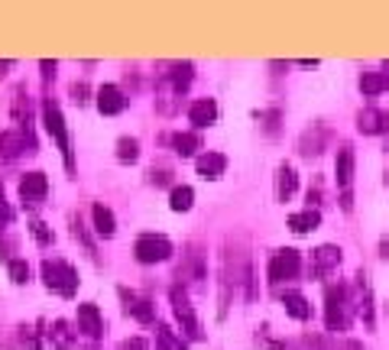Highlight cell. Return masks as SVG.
Returning a JSON list of instances; mask_svg holds the SVG:
<instances>
[{"mask_svg": "<svg viewBox=\"0 0 389 350\" xmlns=\"http://www.w3.org/2000/svg\"><path fill=\"white\" fill-rule=\"evenodd\" d=\"M43 279H46V289L59 292L65 298H72L78 292V273L65 259H43Z\"/></svg>", "mask_w": 389, "mask_h": 350, "instance_id": "cell-1", "label": "cell"}, {"mask_svg": "<svg viewBox=\"0 0 389 350\" xmlns=\"http://www.w3.org/2000/svg\"><path fill=\"white\" fill-rule=\"evenodd\" d=\"M43 123H46L49 137L55 140V146L62 149V159H65V169H75V156H72V143H69V127H65V117H62L59 104L55 101H46L43 104Z\"/></svg>", "mask_w": 389, "mask_h": 350, "instance_id": "cell-2", "label": "cell"}, {"mask_svg": "<svg viewBox=\"0 0 389 350\" xmlns=\"http://www.w3.org/2000/svg\"><path fill=\"white\" fill-rule=\"evenodd\" d=\"M23 152H36V143H33V133L30 127H16V130H4L0 133V159L13 162L16 156H23Z\"/></svg>", "mask_w": 389, "mask_h": 350, "instance_id": "cell-3", "label": "cell"}, {"mask_svg": "<svg viewBox=\"0 0 389 350\" xmlns=\"http://www.w3.org/2000/svg\"><path fill=\"white\" fill-rule=\"evenodd\" d=\"M133 256L140 263H162V259L172 256V244H169V237L162 234H143L137 237V244H133Z\"/></svg>", "mask_w": 389, "mask_h": 350, "instance_id": "cell-4", "label": "cell"}, {"mask_svg": "<svg viewBox=\"0 0 389 350\" xmlns=\"http://www.w3.org/2000/svg\"><path fill=\"white\" fill-rule=\"evenodd\" d=\"M325 321H328V331H344L347 327V289L341 282L328 286V295H325Z\"/></svg>", "mask_w": 389, "mask_h": 350, "instance_id": "cell-5", "label": "cell"}, {"mask_svg": "<svg viewBox=\"0 0 389 350\" xmlns=\"http://www.w3.org/2000/svg\"><path fill=\"white\" fill-rule=\"evenodd\" d=\"M169 295H172V312H176V321L182 324V331L191 337V341H201L205 334H201V324H198V318H195V308L188 305L185 289H179V286H176Z\"/></svg>", "mask_w": 389, "mask_h": 350, "instance_id": "cell-6", "label": "cell"}, {"mask_svg": "<svg viewBox=\"0 0 389 350\" xmlns=\"http://www.w3.org/2000/svg\"><path fill=\"white\" fill-rule=\"evenodd\" d=\"M298 269H302V256L295 250H279L269 259L266 276H269V282H283V279H295Z\"/></svg>", "mask_w": 389, "mask_h": 350, "instance_id": "cell-7", "label": "cell"}, {"mask_svg": "<svg viewBox=\"0 0 389 350\" xmlns=\"http://www.w3.org/2000/svg\"><path fill=\"white\" fill-rule=\"evenodd\" d=\"M46 191H49L46 172H26L23 179H20V198H23V205L39 208L43 198H46Z\"/></svg>", "mask_w": 389, "mask_h": 350, "instance_id": "cell-8", "label": "cell"}, {"mask_svg": "<svg viewBox=\"0 0 389 350\" xmlns=\"http://www.w3.org/2000/svg\"><path fill=\"white\" fill-rule=\"evenodd\" d=\"M78 331H81V334H88L91 341H98V337L104 334V318H101L98 305H91V302L78 305Z\"/></svg>", "mask_w": 389, "mask_h": 350, "instance_id": "cell-9", "label": "cell"}, {"mask_svg": "<svg viewBox=\"0 0 389 350\" xmlns=\"http://www.w3.org/2000/svg\"><path fill=\"white\" fill-rule=\"evenodd\" d=\"M357 130L366 137H376V133H386L389 130V114L386 111H376V107H366L357 114Z\"/></svg>", "mask_w": 389, "mask_h": 350, "instance_id": "cell-10", "label": "cell"}, {"mask_svg": "<svg viewBox=\"0 0 389 350\" xmlns=\"http://www.w3.org/2000/svg\"><path fill=\"white\" fill-rule=\"evenodd\" d=\"M120 298H123L127 315H133L137 321H143V324L156 321V305L150 302V298H140V295H133V292H127V289H120Z\"/></svg>", "mask_w": 389, "mask_h": 350, "instance_id": "cell-11", "label": "cell"}, {"mask_svg": "<svg viewBox=\"0 0 389 350\" xmlns=\"http://www.w3.org/2000/svg\"><path fill=\"white\" fill-rule=\"evenodd\" d=\"M337 266H341V250H337V247L325 244L312 253V276H325Z\"/></svg>", "mask_w": 389, "mask_h": 350, "instance_id": "cell-12", "label": "cell"}, {"mask_svg": "<svg viewBox=\"0 0 389 350\" xmlns=\"http://www.w3.org/2000/svg\"><path fill=\"white\" fill-rule=\"evenodd\" d=\"M123 107H127V98L117 84H104L98 91V111L101 114H120Z\"/></svg>", "mask_w": 389, "mask_h": 350, "instance_id": "cell-13", "label": "cell"}, {"mask_svg": "<svg viewBox=\"0 0 389 350\" xmlns=\"http://www.w3.org/2000/svg\"><path fill=\"white\" fill-rule=\"evenodd\" d=\"M188 120L195 123V127H198V130L211 127V123L218 120V104H214L211 98H201V101H195V104L188 107Z\"/></svg>", "mask_w": 389, "mask_h": 350, "instance_id": "cell-14", "label": "cell"}, {"mask_svg": "<svg viewBox=\"0 0 389 350\" xmlns=\"http://www.w3.org/2000/svg\"><path fill=\"white\" fill-rule=\"evenodd\" d=\"M295 185H298L295 169H292L289 162H283V166L276 169V198H279V201H289L292 195H295Z\"/></svg>", "mask_w": 389, "mask_h": 350, "instance_id": "cell-15", "label": "cell"}, {"mask_svg": "<svg viewBox=\"0 0 389 350\" xmlns=\"http://www.w3.org/2000/svg\"><path fill=\"white\" fill-rule=\"evenodd\" d=\"M198 175L201 179H221L224 169H227V156H221V152H205V156H198Z\"/></svg>", "mask_w": 389, "mask_h": 350, "instance_id": "cell-16", "label": "cell"}, {"mask_svg": "<svg viewBox=\"0 0 389 350\" xmlns=\"http://www.w3.org/2000/svg\"><path fill=\"white\" fill-rule=\"evenodd\" d=\"M334 175H337V185H341L344 191L351 188V182H354V149H351V146H341V152H337Z\"/></svg>", "mask_w": 389, "mask_h": 350, "instance_id": "cell-17", "label": "cell"}, {"mask_svg": "<svg viewBox=\"0 0 389 350\" xmlns=\"http://www.w3.org/2000/svg\"><path fill=\"white\" fill-rule=\"evenodd\" d=\"M283 305H286V312H289L295 321H308V318H312V305H308V298L302 295V292H286Z\"/></svg>", "mask_w": 389, "mask_h": 350, "instance_id": "cell-18", "label": "cell"}, {"mask_svg": "<svg viewBox=\"0 0 389 350\" xmlns=\"http://www.w3.org/2000/svg\"><path fill=\"white\" fill-rule=\"evenodd\" d=\"M49 341H52L55 350H69L72 344H75V331H72V324L65 318L52 321V327H49Z\"/></svg>", "mask_w": 389, "mask_h": 350, "instance_id": "cell-19", "label": "cell"}, {"mask_svg": "<svg viewBox=\"0 0 389 350\" xmlns=\"http://www.w3.org/2000/svg\"><path fill=\"white\" fill-rule=\"evenodd\" d=\"M386 88H389L386 72H363V78H360V91H363L366 98H376V94H383Z\"/></svg>", "mask_w": 389, "mask_h": 350, "instance_id": "cell-20", "label": "cell"}, {"mask_svg": "<svg viewBox=\"0 0 389 350\" xmlns=\"http://www.w3.org/2000/svg\"><path fill=\"white\" fill-rule=\"evenodd\" d=\"M91 218H94V230H98L101 237H114L117 221H114V211H111V208L94 205V208H91Z\"/></svg>", "mask_w": 389, "mask_h": 350, "instance_id": "cell-21", "label": "cell"}, {"mask_svg": "<svg viewBox=\"0 0 389 350\" xmlns=\"http://www.w3.org/2000/svg\"><path fill=\"white\" fill-rule=\"evenodd\" d=\"M321 224V214L315 211V208H308V211H298L289 218V227L295 230V234H308V230H318Z\"/></svg>", "mask_w": 389, "mask_h": 350, "instance_id": "cell-22", "label": "cell"}, {"mask_svg": "<svg viewBox=\"0 0 389 350\" xmlns=\"http://www.w3.org/2000/svg\"><path fill=\"white\" fill-rule=\"evenodd\" d=\"M191 72H195V69H191L188 62H176V65H172V72H166L169 81H172V91L182 94L185 88H188V84H191Z\"/></svg>", "mask_w": 389, "mask_h": 350, "instance_id": "cell-23", "label": "cell"}, {"mask_svg": "<svg viewBox=\"0 0 389 350\" xmlns=\"http://www.w3.org/2000/svg\"><path fill=\"white\" fill-rule=\"evenodd\" d=\"M156 350H185V341L169 324L156 327Z\"/></svg>", "mask_w": 389, "mask_h": 350, "instance_id": "cell-24", "label": "cell"}, {"mask_svg": "<svg viewBox=\"0 0 389 350\" xmlns=\"http://www.w3.org/2000/svg\"><path fill=\"white\" fill-rule=\"evenodd\" d=\"M191 205H195V191H191L188 185H176L172 195H169V208H172V211H188Z\"/></svg>", "mask_w": 389, "mask_h": 350, "instance_id": "cell-25", "label": "cell"}, {"mask_svg": "<svg viewBox=\"0 0 389 350\" xmlns=\"http://www.w3.org/2000/svg\"><path fill=\"white\" fill-rule=\"evenodd\" d=\"M172 146H176L179 156H195V149H201V140H198V133H176Z\"/></svg>", "mask_w": 389, "mask_h": 350, "instance_id": "cell-26", "label": "cell"}, {"mask_svg": "<svg viewBox=\"0 0 389 350\" xmlns=\"http://www.w3.org/2000/svg\"><path fill=\"white\" fill-rule=\"evenodd\" d=\"M117 159L120 162H137L140 159V143L133 137H120L117 140Z\"/></svg>", "mask_w": 389, "mask_h": 350, "instance_id": "cell-27", "label": "cell"}, {"mask_svg": "<svg viewBox=\"0 0 389 350\" xmlns=\"http://www.w3.org/2000/svg\"><path fill=\"white\" fill-rule=\"evenodd\" d=\"M72 234H75L78 240H81V244H84V250H88L94 259H98V250H94L91 237H88V230H84V224H81V218H72Z\"/></svg>", "mask_w": 389, "mask_h": 350, "instance_id": "cell-28", "label": "cell"}, {"mask_svg": "<svg viewBox=\"0 0 389 350\" xmlns=\"http://www.w3.org/2000/svg\"><path fill=\"white\" fill-rule=\"evenodd\" d=\"M10 279H13L16 286H23V282L30 279V266H26V259H10Z\"/></svg>", "mask_w": 389, "mask_h": 350, "instance_id": "cell-29", "label": "cell"}, {"mask_svg": "<svg viewBox=\"0 0 389 350\" xmlns=\"http://www.w3.org/2000/svg\"><path fill=\"white\" fill-rule=\"evenodd\" d=\"M30 230H33V237H36V240H39L43 247L52 244V230H49L43 221H33V224H30Z\"/></svg>", "mask_w": 389, "mask_h": 350, "instance_id": "cell-30", "label": "cell"}, {"mask_svg": "<svg viewBox=\"0 0 389 350\" xmlns=\"http://www.w3.org/2000/svg\"><path fill=\"white\" fill-rule=\"evenodd\" d=\"M72 98H75L78 104H84V101H88V84H84V81H75V84H72Z\"/></svg>", "mask_w": 389, "mask_h": 350, "instance_id": "cell-31", "label": "cell"}, {"mask_svg": "<svg viewBox=\"0 0 389 350\" xmlns=\"http://www.w3.org/2000/svg\"><path fill=\"white\" fill-rule=\"evenodd\" d=\"M120 350H146V341L143 337H130V341L120 344Z\"/></svg>", "mask_w": 389, "mask_h": 350, "instance_id": "cell-32", "label": "cell"}, {"mask_svg": "<svg viewBox=\"0 0 389 350\" xmlns=\"http://www.w3.org/2000/svg\"><path fill=\"white\" fill-rule=\"evenodd\" d=\"M150 175H153V182H156V185H166V182H169V175H172V172H169V169H153Z\"/></svg>", "mask_w": 389, "mask_h": 350, "instance_id": "cell-33", "label": "cell"}, {"mask_svg": "<svg viewBox=\"0 0 389 350\" xmlns=\"http://www.w3.org/2000/svg\"><path fill=\"white\" fill-rule=\"evenodd\" d=\"M10 221H13V211L7 208V201H0V227H4V224H10Z\"/></svg>", "mask_w": 389, "mask_h": 350, "instance_id": "cell-34", "label": "cell"}, {"mask_svg": "<svg viewBox=\"0 0 389 350\" xmlns=\"http://www.w3.org/2000/svg\"><path fill=\"white\" fill-rule=\"evenodd\" d=\"M23 341H26V350H39V337H36V331H30V334L23 331Z\"/></svg>", "mask_w": 389, "mask_h": 350, "instance_id": "cell-35", "label": "cell"}, {"mask_svg": "<svg viewBox=\"0 0 389 350\" xmlns=\"http://www.w3.org/2000/svg\"><path fill=\"white\" fill-rule=\"evenodd\" d=\"M39 69H43V75H46V78H52V75H55V62L43 59V62H39Z\"/></svg>", "mask_w": 389, "mask_h": 350, "instance_id": "cell-36", "label": "cell"}, {"mask_svg": "<svg viewBox=\"0 0 389 350\" xmlns=\"http://www.w3.org/2000/svg\"><path fill=\"white\" fill-rule=\"evenodd\" d=\"M380 256L389 259V237H383V240H380Z\"/></svg>", "mask_w": 389, "mask_h": 350, "instance_id": "cell-37", "label": "cell"}, {"mask_svg": "<svg viewBox=\"0 0 389 350\" xmlns=\"http://www.w3.org/2000/svg\"><path fill=\"white\" fill-rule=\"evenodd\" d=\"M0 201H4V182H0Z\"/></svg>", "mask_w": 389, "mask_h": 350, "instance_id": "cell-38", "label": "cell"}, {"mask_svg": "<svg viewBox=\"0 0 389 350\" xmlns=\"http://www.w3.org/2000/svg\"><path fill=\"white\" fill-rule=\"evenodd\" d=\"M386 182H389V175H386Z\"/></svg>", "mask_w": 389, "mask_h": 350, "instance_id": "cell-39", "label": "cell"}]
</instances>
